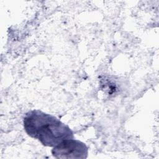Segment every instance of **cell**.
I'll return each instance as SVG.
<instances>
[{
  "mask_svg": "<svg viewBox=\"0 0 159 159\" xmlns=\"http://www.w3.org/2000/svg\"><path fill=\"white\" fill-rule=\"evenodd\" d=\"M23 125L29 136L38 140L45 147H53L65 140L75 139L73 132L66 124L40 110L27 112Z\"/></svg>",
  "mask_w": 159,
  "mask_h": 159,
  "instance_id": "obj_1",
  "label": "cell"
},
{
  "mask_svg": "<svg viewBox=\"0 0 159 159\" xmlns=\"http://www.w3.org/2000/svg\"><path fill=\"white\" fill-rule=\"evenodd\" d=\"M51 152L53 157L58 159H84L88 157V148L81 141L70 139L53 147Z\"/></svg>",
  "mask_w": 159,
  "mask_h": 159,
  "instance_id": "obj_2",
  "label": "cell"
}]
</instances>
